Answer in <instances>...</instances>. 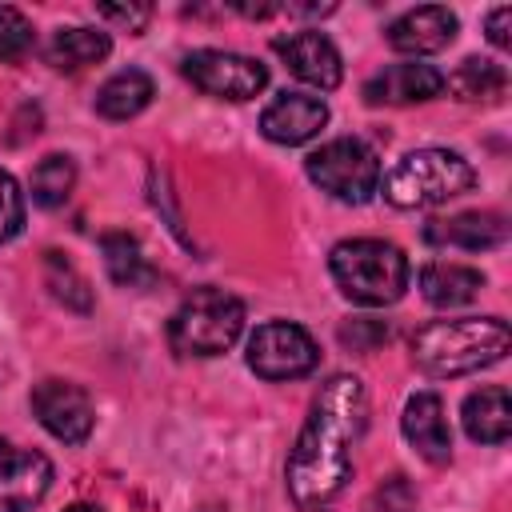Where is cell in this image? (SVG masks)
Returning a JSON list of instances; mask_svg holds the SVG:
<instances>
[{
	"label": "cell",
	"instance_id": "6da1fadb",
	"mask_svg": "<svg viewBox=\"0 0 512 512\" xmlns=\"http://www.w3.org/2000/svg\"><path fill=\"white\" fill-rule=\"evenodd\" d=\"M368 424V392L360 376H332L320 384L304 428L288 452L284 484L300 512H324L352 476V448Z\"/></svg>",
	"mask_w": 512,
	"mask_h": 512
},
{
	"label": "cell",
	"instance_id": "7a4b0ae2",
	"mask_svg": "<svg viewBox=\"0 0 512 512\" xmlns=\"http://www.w3.org/2000/svg\"><path fill=\"white\" fill-rule=\"evenodd\" d=\"M508 348H512V332L500 316H456V320H432L416 328L412 364L424 376L452 380V376H468L500 364Z\"/></svg>",
	"mask_w": 512,
	"mask_h": 512
},
{
	"label": "cell",
	"instance_id": "3957f363",
	"mask_svg": "<svg viewBox=\"0 0 512 512\" xmlns=\"http://www.w3.org/2000/svg\"><path fill=\"white\" fill-rule=\"evenodd\" d=\"M328 272L336 280V288L364 308H384L396 304L408 288V256L376 236H356V240H340L328 256Z\"/></svg>",
	"mask_w": 512,
	"mask_h": 512
},
{
	"label": "cell",
	"instance_id": "277c9868",
	"mask_svg": "<svg viewBox=\"0 0 512 512\" xmlns=\"http://www.w3.org/2000/svg\"><path fill=\"white\" fill-rule=\"evenodd\" d=\"M380 184H384V200L396 208H436L464 196L476 184V172L452 148H416L400 156Z\"/></svg>",
	"mask_w": 512,
	"mask_h": 512
},
{
	"label": "cell",
	"instance_id": "5b68a950",
	"mask_svg": "<svg viewBox=\"0 0 512 512\" xmlns=\"http://www.w3.org/2000/svg\"><path fill=\"white\" fill-rule=\"evenodd\" d=\"M244 332V304L224 288H192L168 320V344L180 356H220Z\"/></svg>",
	"mask_w": 512,
	"mask_h": 512
},
{
	"label": "cell",
	"instance_id": "8992f818",
	"mask_svg": "<svg viewBox=\"0 0 512 512\" xmlns=\"http://www.w3.org/2000/svg\"><path fill=\"white\" fill-rule=\"evenodd\" d=\"M308 180L328 192L340 204H364L380 192V156L372 152V144L356 140V136H336L328 144H320L316 152H308L304 160Z\"/></svg>",
	"mask_w": 512,
	"mask_h": 512
},
{
	"label": "cell",
	"instance_id": "52a82bcc",
	"mask_svg": "<svg viewBox=\"0 0 512 512\" xmlns=\"http://www.w3.org/2000/svg\"><path fill=\"white\" fill-rule=\"evenodd\" d=\"M184 80L200 88L204 96L216 100H252L268 88V68L244 52H224V48H196L180 64Z\"/></svg>",
	"mask_w": 512,
	"mask_h": 512
},
{
	"label": "cell",
	"instance_id": "ba28073f",
	"mask_svg": "<svg viewBox=\"0 0 512 512\" xmlns=\"http://www.w3.org/2000/svg\"><path fill=\"white\" fill-rule=\"evenodd\" d=\"M320 364V348L308 328L292 320H268L248 336V368L260 380H300Z\"/></svg>",
	"mask_w": 512,
	"mask_h": 512
},
{
	"label": "cell",
	"instance_id": "9c48e42d",
	"mask_svg": "<svg viewBox=\"0 0 512 512\" xmlns=\"http://www.w3.org/2000/svg\"><path fill=\"white\" fill-rule=\"evenodd\" d=\"M32 416L40 420L44 432H52L56 440L64 444H84L92 436V424H96V408H92V396L72 384V380H40L32 388Z\"/></svg>",
	"mask_w": 512,
	"mask_h": 512
},
{
	"label": "cell",
	"instance_id": "30bf717a",
	"mask_svg": "<svg viewBox=\"0 0 512 512\" xmlns=\"http://www.w3.org/2000/svg\"><path fill=\"white\" fill-rule=\"evenodd\" d=\"M52 488V460L36 448L0 440V512H32Z\"/></svg>",
	"mask_w": 512,
	"mask_h": 512
},
{
	"label": "cell",
	"instance_id": "8fae6325",
	"mask_svg": "<svg viewBox=\"0 0 512 512\" xmlns=\"http://www.w3.org/2000/svg\"><path fill=\"white\" fill-rule=\"evenodd\" d=\"M272 52L284 60V68L296 80H304V84H312L320 92H332L340 84V76H344V64H340L336 44L324 32H316V28H300V32L276 36L272 40Z\"/></svg>",
	"mask_w": 512,
	"mask_h": 512
},
{
	"label": "cell",
	"instance_id": "7c38bea8",
	"mask_svg": "<svg viewBox=\"0 0 512 512\" xmlns=\"http://www.w3.org/2000/svg\"><path fill=\"white\" fill-rule=\"evenodd\" d=\"M328 124V104L312 92H280L264 112H260V132L272 144H308L312 136H320V128Z\"/></svg>",
	"mask_w": 512,
	"mask_h": 512
},
{
	"label": "cell",
	"instance_id": "4fadbf2b",
	"mask_svg": "<svg viewBox=\"0 0 512 512\" xmlns=\"http://www.w3.org/2000/svg\"><path fill=\"white\" fill-rule=\"evenodd\" d=\"M444 92V72L432 68V64H420V60H404V64H388L380 68L368 84H364V100L372 108L388 104V108H400V104H420V100H432Z\"/></svg>",
	"mask_w": 512,
	"mask_h": 512
},
{
	"label": "cell",
	"instance_id": "5bb4252c",
	"mask_svg": "<svg viewBox=\"0 0 512 512\" xmlns=\"http://www.w3.org/2000/svg\"><path fill=\"white\" fill-rule=\"evenodd\" d=\"M404 440L428 460V464H448L452 460V432L444 416V400L436 392H412L400 416Z\"/></svg>",
	"mask_w": 512,
	"mask_h": 512
},
{
	"label": "cell",
	"instance_id": "9a60e30c",
	"mask_svg": "<svg viewBox=\"0 0 512 512\" xmlns=\"http://www.w3.org/2000/svg\"><path fill=\"white\" fill-rule=\"evenodd\" d=\"M388 44L404 56H432L440 48L452 44L456 36V16L440 4H424V8H408L404 16H396L388 24Z\"/></svg>",
	"mask_w": 512,
	"mask_h": 512
},
{
	"label": "cell",
	"instance_id": "2e32d148",
	"mask_svg": "<svg viewBox=\"0 0 512 512\" xmlns=\"http://www.w3.org/2000/svg\"><path fill=\"white\" fill-rule=\"evenodd\" d=\"M424 240L436 248H464V252H488L508 240V224L500 212H456L436 216L424 224Z\"/></svg>",
	"mask_w": 512,
	"mask_h": 512
},
{
	"label": "cell",
	"instance_id": "e0dca14e",
	"mask_svg": "<svg viewBox=\"0 0 512 512\" xmlns=\"http://www.w3.org/2000/svg\"><path fill=\"white\" fill-rule=\"evenodd\" d=\"M464 432L480 444H504L512 432V400L504 384H484L464 396Z\"/></svg>",
	"mask_w": 512,
	"mask_h": 512
},
{
	"label": "cell",
	"instance_id": "ac0fdd59",
	"mask_svg": "<svg viewBox=\"0 0 512 512\" xmlns=\"http://www.w3.org/2000/svg\"><path fill=\"white\" fill-rule=\"evenodd\" d=\"M480 288H484V272L472 264L432 260L420 268V292L432 308H460V304L476 300Z\"/></svg>",
	"mask_w": 512,
	"mask_h": 512
},
{
	"label": "cell",
	"instance_id": "d6986e66",
	"mask_svg": "<svg viewBox=\"0 0 512 512\" xmlns=\"http://www.w3.org/2000/svg\"><path fill=\"white\" fill-rule=\"evenodd\" d=\"M156 96V84L144 68H120L116 76H108L96 92V112L104 120H132L140 116Z\"/></svg>",
	"mask_w": 512,
	"mask_h": 512
},
{
	"label": "cell",
	"instance_id": "ffe728a7",
	"mask_svg": "<svg viewBox=\"0 0 512 512\" xmlns=\"http://www.w3.org/2000/svg\"><path fill=\"white\" fill-rule=\"evenodd\" d=\"M108 52H112V36L100 32V28H80V24L52 32V40L44 48L48 64L60 68V72H80L88 64H100Z\"/></svg>",
	"mask_w": 512,
	"mask_h": 512
},
{
	"label": "cell",
	"instance_id": "44dd1931",
	"mask_svg": "<svg viewBox=\"0 0 512 512\" xmlns=\"http://www.w3.org/2000/svg\"><path fill=\"white\" fill-rule=\"evenodd\" d=\"M444 88H452L464 104H496L508 92V72L488 56H468L452 76H444Z\"/></svg>",
	"mask_w": 512,
	"mask_h": 512
},
{
	"label": "cell",
	"instance_id": "7402d4cb",
	"mask_svg": "<svg viewBox=\"0 0 512 512\" xmlns=\"http://www.w3.org/2000/svg\"><path fill=\"white\" fill-rule=\"evenodd\" d=\"M100 248H104V268H108V276H112L116 284H124V288H144V284L156 280V272H152V264H148V256H144V248H140L136 236H128V232H108V236L100 240Z\"/></svg>",
	"mask_w": 512,
	"mask_h": 512
},
{
	"label": "cell",
	"instance_id": "603a6c76",
	"mask_svg": "<svg viewBox=\"0 0 512 512\" xmlns=\"http://www.w3.org/2000/svg\"><path fill=\"white\" fill-rule=\"evenodd\" d=\"M72 188H76V164H72V156L52 152V156H44L32 168V200L40 208H60L72 196Z\"/></svg>",
	"mask_w": 512,
	"mask_h": 512
},
{
	"label": "cell",
	"instance_id": "cb8c5ba5",
	"mask_svg": "<svg viewBox=\"0 0 512 512\" xmlns=\"http://www.w3.org/2000/svg\"><path fill=\"white\" fill-rule=\"evenodd\" d=\"M44 268H48V288H52V296H56L64 308H76V312H88V308H92L88 280L76 272L72 260H64L60 252H48Z\"/></svg>",
	"mask_w": 512,
	"mask_h": 512
},
{
	"label": "cell",
	"instance_id": "d4e9b609",
	"mask_svg": "<svg viewBox=\"0 0 512 512\" xmlns=\"http://www.w3.org/2000/svg\"><path fill=\"white\" fill-rule=\"evenodd\" d=\"M36 44V32H32V20L20 12V8H8L0 4V60L12 64V60H24Z\"/></svg>",
	"mask_w": 512,
	"mask_h": 512
},
{
	"label": "cell",
	"instance_id": "484cf974",
	"mask_svg": "<svg viewBox=\"0 0 512 512\" xmlns=\"http://www.w3.org/2000/svg\"><path fill=\"white\" fill-rule=\"evenodd\" d=\"M416 508V488L404 480V476H388L368 500H364V512H412Z\"/></svg>",
	"mask_w": 512,
	"mask_h": 512
},
{
	"label": "cell",
	"instance_id": "4316f807",
	"mask_svg": "<svg viewBox=\"0 0 512 512\" xmlns=\"http://www.w3.org/2000/svg\"><path fill=\"white\" fill-rule=\"evenodd\" d=\"M20 228H24V192L8 172H0V244L20 236Z\"/></svg>",
	"mask_w": 512,
	"mask_h": 512
},
{
	"label": "cell",
	"instance_id": "83f0119b",
	"mask_svg": "<svg viewBox=\"0 0 512 512\" xmlns=\"http://www.w3.org/2000/svg\"><path fill=\"white\" fill-rule=\"evenodd\" d=\"M104 20H116V24H124L128 32H140L148 20H152V8L148 4H100L96 8Z\"/></svg>",
	"mask_w": 512,
	"mask_h": 512
},
{
	"label": "cell",
	"instance_id": "f1b7e54d",
	"mask_svg": "<svg viewBox=\"0 0 512 512\" xmlns=\"http://www.w3.org/2000/svg\"><path fill=\"white\" fill-rule=\"evenodd\" d=\"M508 24H512V8H508V4H500V8L488 12V40H492L496 48H512Z\"/></svg>",
	"mask_w": 512,
	"mask_h": 512
},
{
	"label": "cell",
	"instance_id": "f546056e",
	"mask_svg": "<svg viewBox=\"0 0 512 512\" xmlns=\"http://www.w3.org/2000/svg\"><path fill=\"white\" fill-rule=\"evenodd\" d=\"M64 512H100L96 504H72V508H64Z\"/></svg>",
	"mask_w": 512,
	"mask_h": 512
}]
</instances>
